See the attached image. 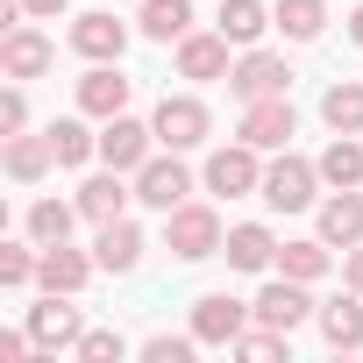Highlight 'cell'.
I'll return each mask as SVG.
<instances>
[{
    "mask_svg": "<svg viewBox=\"0 0 363 363\" xmlns=\"http://www.w3.org/2000/svg\"><path fill=\"white\" fill-rule=\"evenodd\" d=\"M22 121H29V100H22V93H8V100H0V128L22 135Z\"/></svg>",
    "mask_w": 363,
    "mask_h": 363,
    "instance_id": "cell-35",
    "label": "cell"
},
{
    "mask_svg": "<svg viewBox=\"0 0 363 363\" xmlns=\"http://www.w3.org/2000/svg\"><path fill=\"white\" fill-rule=\"evenodd\" d=\"M128 107V79L114 72V65H93L86 79H79V114H100V121H114Z\"/></svg>",
    "mask_w": 363,
    "mask_h": 363,
    "instance_id": "cell-13",
    "label": "cell"
},
{
    "mask_svg": "<svg viewBox=\"0 0 363 363\" xmlns=\"http://www.w3.org/2000/svg\"><path fill=\"white\" fill-rule=\"evenodd\" d=\"M22 8H29V15H43V22H50V15H65V0H22Z\"/></svg>",
    "mask_w": 363,
    "mask_h": 363,
    "instance_id": "cell-37",
    "label": "cell"
},
{
    "mask_svg": "<svg viewBox=\"0 0 363 363\" xmlns=\"http://www.w3.org/2000/svg\"><path fill=\"white\" fill-rule=\"evenodd\" d=\"M320 121H328L335 135H363V79L328 86V93H320Z\"/></svg>",
    "mask_w": 363,
    "mask_h": 363,
    "instance_id": "cell-19",
    "label": "cell"
},
{
    "mask_svg": "<svg viewBox=\"0 0 363 363\" xmlns=\"http://www.w3.org/2000/svg\"><path fill=\"white\" fill-rule=\"evenodd\" d=\"M235 349L264 363V356H285V335H278V328H264V335H235Z\"/></svg>",
    "mask_w": 363,
    "mask_h": 363,
    "instance_id": "cell-34",
    "label": "cell"
},
{
    "mask_svg": "<svg viewBox=\"0 0 363 363\" xmlns=\"http://www.w3.org/2000/svg\"><path fill=\"white\" fill-rule=\"evenodd\" d=\"M228 264L235 271H264V264H278V242H271V228H257V221H242V228H228Z\"/></svg>",
    "mask_w": 363,
    "mask_h": 363,
    "instance_id": "cell-21",
    "label": "cell"
},
{
    "mask_svg": "<svg viewBox=\"0 0 363 363\" xmlns=\"http://www.w3.org/2000/svg\"><path fill=\"white\" fill-rule=\"evenodd\" d=\"M50 164H57V143L50 135H15L8 143V178H15V186H36Z\"/></svg>",
    "mask_w": 363,
    "mask_h": 363,
    "instance_id": "cell-20",
    "label": "cell"
},
{
    "mask_svg": "<svg viewBox=\"0 0 363 363\" xmlns=\"http://www.w3.org/2000/svg\"><path fill=\"white\" fill-rule=\"evenodd\" d=\"M207 186L242 200V193H264V171H257V143H235V150H214L207 157Z\"/></svg>",
    "mask_w": 363,
    "mask_h": 363,
    "instance_id": "cell-6",
    "label": "cell"
},
{
    "mask_svg": "<svg viewBox=\"0 0 363 363\" xmlns=\"http://www.w3.org/2000/svg\"><path fill=\"white\" fill-rule=\"evenodd\" d=\"M271 22H278V15L264 8V0H221V36H228V43H257Z\"/></svg>",
    "mask_w": 363,
    "mask_h": 363,
    "instance_id": "cell-24",
    "label": "cell"
},
{
    "mask_svg": "<svg viewBox=\"0 0 363 363\" xmlns=\"http://www.w3.org/2000/svg\"><path fill=\"white\" fill-rule=\"evenodd\" d=\"M72 50H79V57H93V65H121L128 29H121L114 15H79V22H72Z\"/></svg>",
    "mask_w": 363,
    "mask_h": 363,
    "instance_id": "cell-11",
    "label": "cell"
},
{
    "mask_svg": "<svg viewBox=\"0 0 363 363\" xmlns=\"http://www.w3.org/2000/svg\"><path fill=\"white\" fill-rule=\"evenodd\" d=\"M29 278H36V257L8 242V250H0V285H29Z\"/></svg>",
    "mask_w": 363,
    "mask_h": 363,
    "instance_id": "cell-33",
    "label": "cell"
},
{
    "mask_svg": "<svg viewBox=\"0 0 363 363\" xmlns=\"http://www.w3.org/2000/svg\"><path fill=\"white\" fill-rule=\"evenodd\" d=\"M164 242H171V257H178V264H200V257H214V250H221V214H214V207H171Z\"/></svg>",
    "mask_w": 363,
    "mask_h": 363,
    "instance_id": "cell-1",
    "label": "cell"
},
{
    "mask_svg": "<svg viewBox=\"0 0 363 363\" xmlns=\"http://www.w3.org/2000/svg\"><path fill=\"white\" fill-rule=\"evenodd\" d=\"M313 186H320V164H306V157H278L271 171H264V200L278 207V214H299V207H313Z\"/></svg>",
    "mask_w": 363,
    "mask_h": 363,
    "instance_id": "cell-2",
    "label": "cell"
},
{
    "mask_svg": "<svg viewBox=\"0 0 363 363\" xmlns=\"http://www.w3.org/2000/svg\"><path fill=\"white\" fill-rule=\"evenodd\" d=\"M250 313H257V306H242V299H228V292L193 299V335H200V349H235V335H242Z\"/></svg>",
    "mask_w": 363,
    "mask_h": 363,
    "instance_id": "cell-3",
    "label": "cell"
},
{
    "mask_svg": "<svg viewBox=\"0 0 363 363\" xmlns=\"http://www.w3.org/2000/svg\"><path fill=\"white\" fill-rule=\"evenodd\" d=\"M150 128H157V143H164V150H200V143H207V107H200V100H186V93H178V100L164 93V107H157V121H150Z\"/></svg>",
    "mask_w": 363,
    "mask_h": 363,
    "instance_id": "cell-5",
    "label": "cell"
},
{
    "mask_svg": "<svg viewBox=\"0 0 363 363\" xmlns=\"http://www.w3.org/2000/svg\"><path fill=\"white\" fill-rule=\"evenodd\" d=\"M121 207H128V193H121V171H107V178H86V186H79V214H86V221H121Z\"/></svg>",
    "mask_w": 363,
    "mask_h": 363,
    "instance_id": "cell-25",
    "label": "cell"
},
{
    "mask_svg": "<svg viewBox=\"0 0 363 363\" xmlns=\"http://www.w3.org/2000/svg\"><path fill=\"white\" fill-rule=\"evenodd\" d=\"M320 335H328V349H363V292L320 306Z\"/></svg>",
    "mask_w": 363,
    "mask_h": 363,
    "instance_id": "cell-23",
    "label": "cell"
},
{
    "mask_svg": "<svg viewBox=\"0 0 363 363\" xmlns=\"http://www.w3.org/2000/svg\"><path fill=\"white\" fill-rule=\"evenodd\" d=\"M186 193H193V178H186V164H178V150H171V157H150V164L135 171V200L157 207V214L186 207Z\"/></svg>",
    "mask_w": 363,
    "mask_h": 363,
    "instance_id": "cell-4",
    "label": "cell"
},
{
    "mask_svg": "<svg viewBox=\"0 0 363 363\" xmlns=\"http://www.w3.org/2000/svg\"><path fill=\"white\" fill-rule=\"evenodd\" d=\"M0 72H8V79H36V72H50V43H43L36 29H8V43H0Z\"/></svg>",
    "mask_w": 363,
    "mask_h": 363,
    "instance_id": "cell-18",
    "label": "cell"
},
{
    "mask_svg": "<svg viewBox=\"0 0 363 363\" xmlns=\"http://www.w3.org/2000/svg\"><path fill=\"white\" fill-rule=\"evenodd\" d=\"M93 264H100V257H79V250L50 242V250H43V264H36V285H43V292H79V285L93 278Z\"/></svg>",
    "mask_w": 363,
    "mask_h": 363,
    "instance_id": "cell-15",
    "label": "cell"
},
{
    "mask_svg": "<svg viewBox=\"0 0 363 363\" xmlns=\"http://www.w3.org/2000/svg\"><path fill=\"white\" fill-rule=\"evenodd\" d=\"M193 349H200V335H150V342H143L150 363H186Z\"/></svg>",
    "mask_w": 363,
    "mask_h": 363,
    "instance_id": "cell-31",
    "label": "cell"
},
{
    "mask_svg": "<svg viewBox=\"0 0 363 363\" xmlns=\"http://www.w3.org/2000/svg\"><path fill=\"white\" fill-rule=\"evenodd\" d=\"M121 349H128V342H121L114 328H93V335H79V356H86V363H121Z\"/></svg>",
    "mask_w": 363,
    "mask_h": 363,
    "instance_id": "cell-32",
    "label": "cell"
},
{
    "mask_svg": "<svg viewBox=\"0 0 363 363\" xmlns=\"http://www.w3.org/2000/svg\"><path fill=\"white\" fill-rule=\"evenodd\" d=\"M320 178L342 193V186H363V143L356 135H335L328 150H320Z\"/></svg>",
    "mask_w": 363,
    "mask_h": 363,
    "instance_id": "cell-26",
    "label": "cell"
},
{
    "mask_svg": "<svg viewBox=\"0 0 363 363\" xmlns=\"http://www.w3.org/2000/svg\"><path fill=\"white\" fill-rule=\"evenodd\" d=\"M349 36H356V43H363V8H356V15H349Z\"/></svg>",
    "mask_w": 363,
    "mask_h": 363,
    "instance_id": "cell-39",
    "label": "cell"
},
{
    "mask_svg": "<svg viewBox=\"0 0 363 363\" xmlns=\"http://www.w3.org/2000/svg\"><path fill=\"white\" fill-rule=\"evenodd\" d=\"M93 257H100V271H135V264H143V228H135V221H100Z\"/></svg>",
    "mask_w": 363,
    "mask_h": 363,
    "instance_id": "cell-16",
    "label": "cell"
},
{
    "mask_svg": "<svg viewBox=\"0 0 363 363\" xmlns=\"http://www.w3.org/2000/svg\"><path fill=\"white\" fill-rule=\"evenodd\" d=\"M320 242H342V250L363 242V193H356V186H342V193L320 207Z\"/></svg>",
    "mask_w": 363,
    "mask_h": 363,
    "instance_id": "cell-17",
    "label": "cell"
},
{
    "mask_svg": "<svg viewBox=\"0 0 363 363\" xmlns=\"http://www.w3.org/2000/svg\"><path fill=\"white\" fill-rule=\"evenodd\" d=\"M349 292H363V250H349Z\"/></svg>",
    "mask_w": 363,
    "mask_h": 363,
    "instance_id": "cell-38",
    "label": "cell"
},
{
    "mask_svg": "<svg viewBox=\"0 0 363 363\" xmlns=\"http://www.w3.org/2000/svg\"><path fill=\"white\" fill-rule=\"evenodd\" d=\"M72 214H79V207H65V200H36V207H29V235L50 250V242L72 235Z\"/></svg>",
    "mask_w": 363,
    "mask_h": 363,
    "instance_id": "cell-28",
    "label": "cell"
},
{
    "mask_svg": "<svg viewBox=\"0 0 363 363\" xmlns=\"http://www.w3.org/2000/svg\"><path fill=\"white\" fill-rule=\"evenodd\" d=\"M278 29H285L292 43H313V36L328 29V0H278Z\"/></svg>",
    "mask_w": 363,
    "mask_h": 363,
    "instance_id": "cell-27",
    "label": "cell"
},
{
    "mask_svg": "<svg viewBox=\"0 0 363 363\" xmlns=\"http://www.w3.org/2000/svg\"><path fill=\"white\" fill-rule=\"evenodd\" d=\"M278 271L299 278V285H313V278L328 271V242H285V250H278Z\"/></svg>",
    "mask_w": 363,
    "mask_h": 363,
    "instance_id": "cell-29",
    "label": "cell"
},
{
    "mask_svg": "<svg viewBox=\"0 0 363 363\" xmlns=\"http://www.w3.org/2000/svg\"><path fill=\"white\" fill-rule=\"evenodd\" d=\"M29 342H36V335H0V363H22V356H29Z\"/></svg>",
    "mask_w": 363,
    "mask_h": 363,
    "instance_id": "cell-36",
    "label": "cell"
},
{
    "mask_svg": "<svg viewBox=\"0 0 363 363\" xmlns=\"http://www.w3.org/2000/svg\"><path fill=\"white\" fill-rule=\"evenodd\" d=\"M228 86H235V100H271V93H285V86H292V65H285V57H271V50H250V57L228 72Z\"/></svg>",
    "mask_w": 363,
    "mask_h": 363,
    "instance_id": "cell-8",
    "label": "cell"
},
{
    "mask_svg": "<svg viewBox=\"0 0 363 363\" xmlns=\"http://www.w3.org/2000/svg\"><path fill=\"white\" fill-rule=\"evenodd\" d=\"M72 292H50L43 306H29V335H36V349H79V306H65Z\"/></svg>",
    "mask_w": 363,
    "mask_h": 363,
    "instance_id": "cell-10",
    "label": "cell"
},
{
    "mask_svg": "<svg viewBox=\"0 0 363 363\" xmlns=\"http://www.w3.org/2000/svg\"><path fill=\"white\" fill-rule=\"evenodd\" d=\"M50 143H57V164H86L100 150V135H86V121H50Z\"/></svg>",
    "mask_w": 363,
    "mask_h": 363,
    "instance_id": "cell-30",
    "label": "cell"
},
{
    "mask_svg": "<svg viewBox=\"0 0 363 363\" xmlns=\"http://www.w3.org/2000/svg\"><path fill=\"white\" fill-rule=\"evenodd\" d=\"M228 36H178V79H228Z\"/></svg>",
    "mask_w": 363,
    "mask_h": 363,
    "instance_id": "cell-14",
    "label": "cell"
},
{
    "mask_svg": "<svg viewBox=\"0 0 363 363\" xmlns=\"http://www.w3.org/2000/svg\"><path fill=\"white\" fill-rule=\"evenodd\" d=\"M292 100L285 93H271V100H250L242 107V143H257V150H285L292 143Z\"/></svg>",
    "mask_w": 363,
    "mask_h": 363,
    "instance_id": "cell-7",
    "label": "cell"
},
{
    "mask_svg": "<svg viewBox=\"0 0 363 363\" xmlns=\"http://www.w3.org/2000/svg\"><path fill=\"white\" fill-rule=\"evenodd\" d=\"M193 29V0H143V36L150 43H178Z\"/></svg>",
    "mask_w": 363,
    "mask_h": 363,
    "instance_id": "cell-22",
    "label": "cell"
},
{
    "mask_svg": "<svg viewBox=\"0 0 363 363\" xmlns=\"http://www.w3.org/2000/svg\"><path fill=\"white\" fill-rule=\"evenodd\" d=\"M306 313H313V299H306V285H299V278H278V285H264V292H257V320H264V328H278V335H292Z\"/></svg>",
    "mask_w": 363,
    "mask_h": 363,
    "instance_id": "cell-12",
    "label": "cell"
},
{
    "mask_svg": "<svg viewBox=\"0 0 363 363\" xmlns=\"http://www.w3.org/2000/svg\"><path fill=\"white\" fill-rule=\"evenodd\" d=\"M150 143H157V128H143V121H128V114H114V121L100 128V157H107L114 171H143V164H150Z\"/></svg>",
    "mask_w": 363,
    "mask_h": 363,
    "instance_id": "cell-9",
    "label": "cell"
}]
</instances>
